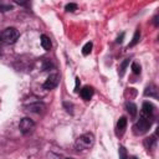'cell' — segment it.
<instances>
[{
  "mask_svg": "<svg viewBox=\"0 0 159 159\" xmlns=\"http://www.w3.org/2000/svg\"><path fill=\"white\" fill-rule=\"evenodd\" d=\"M93 144H94V135L92 133H84L77 138L75 147L77 150H86L92 148Z\"/></svg>",
  "mask_w": 159,
  "mask_h": 159,
  "instance_id": "1",
  "label": "cell"
},
{
  "mask_svg": "<svg viewBox=\"0 0 159 159\" xmlns=\"http://www.w3.org/2000/svg\"><path fill=\"white\" fill-rule=\"evenodd\" d=\"M0 39L5 43H15L19 39V31L15 27H6L0 32Z\"/></svg>",
  "mask_w": 159,
  "mask_h": 159,
  "instance_id": "2",
  "label": "cell"
},
{
  "mask_svg": "<svg viewBox=\"0 0 159 159\" xmlns=\"http://www.w3.org/2000/svg\"><path fill=\"white\" fill-rule=\"evenodd\" d=\"M150 125H152L150 119L144 118V117H140V118H139V120L133 125V132H134V134H137V135L145 134V133L149 130Z\"/></svg>",
  "mask_w": 159,
  "mask_h": 159,
  "instance_id": "3",
  "label": "cell"
},
{
  "mask_svg": "<svg viewBox=\"0 0 159 159\" xmlns=\"http://www.w3.org/2000/svg\"><path fill=\"white\" fill-rule=\"evenodd\" d=\"M19 129H20V132H21L22 134H30V133H32L34 129H35V122H34L32 119L25 117V118H22V119L20 120Z\"/></svg>",
  "mask_w": 159,
  "mask_h": 159,
  "instance_id": "4",
  "label": "cell"
},
{
  "mask_svg": "<svg viewBox=\"0 0 159 159\" xmlns=\"http://www.w3.org/2000/svg\"><path fill=\"white\" fill-rule=\"evenodd\" d=\"M58 82H60V76H58V73H51V75L47 77V80L45 81L43 88H45V89H48V91H50V89H53V88L57 87Z\"/></svg>",
  "mask_w": 159,
  "mask_h": 159,
  "instance_id": "5",
  "label": "cell"
},
{
  "mask_svg": "<svg viewBox=\"0 0 159 159\" xmlns=\"http://www.w3.org/2000/svg\"><path fill=\"white\" fill-rule=\"evenodd\" d=\"M153 112H154V106L152 103H149V102H144L143 106H142L140 117H144V118L150 119L152 116H153Z\"/></svg>",
  "mask_w": 159,
  "mask_h": 159,
  "instance_id": "6",
  "label": "cell"
},
{
  "mask_svg": "<svg viewBox=\"0 0 159 159\" xmlns=\"http://www.w3.org/2000/svg\"><path fill=\"white\" fill-rule=\"evenodd\" d=\"M25 108L30 112H35V113H42L45 111V104L39 102V101H35L34 103H30L29 106H25Z\"/></svg>",
  "mask_w": 159,
  "mask_h": 159,
  "instance_id": "7",
  "label": "cell"
},
{
  "mask_svg": "<svg viewBox=\"0 0 159 159\" xmlns=\"http://www.w3.org/2000/svg\"><path fill=\"white\" fill-rule=\"evenodd\" d=\"M93 93H94V89H93V87H91V86H84V87L80 91V96H81L82 99H84V101H89V99L92 98Z\"/></svg>",
  "mask_w": 159,
  "mask_h": 159,
  "instance_id": "8",
  "label": "cell"
},
{
  "mask_svg": "<svg viewBox=\"0 0 159 159\" xmlns=\"http://www.w3.org/2000/svg\"><path fill=\"white\" fill-rule=\"evenodd\" d=\"M125 128H127V118H125V117H120V118L118 119V122H117V130H118V134L122 135V134L124 133Z\"/></svg>",
  "mask_w": 159,
  "mask_h": 159,
  "instance_id": "9",
  "label": "cell"
},
{
  "mask_svg": "<svg viewBox=\"0 0 159 159\" xmlns=\"http://www.w3.org/2000/svg\"><path fill=\"white\" fill-rule=\"evenodd\" d=\"M144 94L145 96H149V97H154V98H158V88L155 84H150L145 88L144 91Z\"/></svg>",
  "mask_w": 159,
  "mask_h": 159,
  "instance_id": "10",
  "label": "cell"
},
{
  "mask_svg": "<svg viewBox=\"0 0 159 159\" xmlns=\"http://www.w3.org/2000/svg\"><path fill=\"white\" fill-rule=\"evenodd\" d=\"M41 46L43 47V50L46 51H50L51 47H52V43H51V40L48 36L46 35H41Z\"/></svg>",
  "mask_w": 159,
  "mask_h": 159,
  "instance_id": "11",
  "label": "cell"
},
{
  "mask_svg": "<svg viewBox=\"0 0 159 159\" xmlns=\"http://www.w3.org/2000/svg\"><path fill=\"white\" fill-rule=\"evenodd\" d=\"M125 108H127V112L129 113V116H130L132 118H134V117L137 116V113H138V109H137V106H135L133 102H127V104H125Z\"/></svg>",
  "mask_w": 159,
  "mask_h": 159,
  "instance_id": "12",
  "label": "cell"
},
{
  "mask_svg": "<svg viewBox=\"0 0 159 159\" xmlns=\"http://www.w3.org/2000/svg\"><path fill=\"white\" fill-rule=\"evenodd\" d=\"M139 39H140V30H139V29H137V30H135V32H134V35H133L132 41H130V42H129V45H128V47H133V46H135V45L139 42Z\"/></svg>",
  "mask_w": 159,
  "mask_h": 159,
  "instance_id": "13",
  "label": "cell"
},
{
  "mask_svg": "<svg viewBox=\"0 0 159 159\" xmlns=\"http://www.w3.org/2000/svg\"><path fill=\"white\" fill-rule=\"evenodd\" d=\"M128 65H129V58H125V60L120 63V66H119V76H120V77L124 75L125 68H127V66H128Z\"/></svg>",
  "mask_w": 159,
  "mask_h": 159,
  "instance_id": "14",
  "label": "cell"
},
{
  "mask_svg": "<svg viewBox=\"0 0 159 159\" xmlns=\"http://www.w3.org/2000/svg\"><path fill=\"white\" fill-rule=\"evenodd\" d=\"M92 47H93L92 42H87V43H86V45L82 47V53H83L84 56L89 55V53H91V51H92Z\"/></svg>",
  "mask_w": 159,
  "mask_h": 159,
  "instance_id": "15",
  "label": "cell"
},
{
  "mask_svg": "<svg viewBox=\"0 0 159 159\" xmlns=\"http://www.w3.org/2000/svg\"><path fill=\"white\" fill-rule=\"evenodd\" d=\"M118 154H119V159H128V154H127V149L124 147H119V150H118Z\"/></svg>",
  "mask_w": 159,
  "mask_h": 159,
  "instance_id": "16",
  "label": "cell"
},
{
  "mask_svg": "<svg viewBox=\"0 0 159 159\" xmlns=\"http://www.w3.org/2000/svg\"><path fill=\"white\" fill-rule=\"evenodd\" d=\"M154 143H155V137H150V138H147V139L144 140V145H145L148 149L152 148Z\"/></svg>",
  "mask_w": 159,
  "mask_h": 159,
  "instance_id": "17",
  "label": "cell"
},
{
  "mask_svg": "<svg viewBox=\"0 0 159 159\" xmlns=\"http://www.w3.org/2000/svg\"><path fill=\"white\" fill-rule=\"evenodd\" d=\"M130 68H132V71H133L134 75H139V73H140V66H139L138 62H133Z\"/></svg>",
  "mask_w": 159,
  "mask_h": 159,
  "instance_id": "18",
  "label": "cell"
},
{
  "mask_svg": "<svg viewBox=\"0 0 159 159\" xmlns=\"http://www.w3.org/2000/svg\"><path fill=\"white\" fill-rule=\"evenodd\" d=\"M65 9L67 10V11H75V10H77V4H75V2H70V4H67L66 6H65Z\"/></svg>",
  "mask_w": 159,
  "mask_h": 159,
  "instance_id": "19",
  "label": "cell"
},
{
  "mask_svg": "<svg viewBox=\"0 0 159 159\" xmlns=\"http://www.w3.org/2000/svg\"><path fill=\"white\" fill-rule=\"evenodd\" d=\"M47 159H65L62 155L56 154V153H48L47 154Z\"/></svg>",
  "mask_w": 159,
  "mask_h": 159,
  "instance_id": "20",
  "label": "cell"
},
{
  "mask_svg": "<svg viewBox=\"0 0 159 159\" xmlns=\"http://www.w3.org/2000/svg\"><path fill=\"white\" fill-rule=\"evenodd\" d=\"M78 87H80V78L77 77V78H76V84H75V92H78V91H80Z\"/></svg>",
  "mask_w": 159,
  "mask_h": 159,
  "instance_id": "21",
  "label": "cell"
},
{
  "mask_svg": "<svg viewBox=\"0 0 159 159\" xmlns=\"http://www.w3.org/2000/svg\"><path fill=\"white\" fill-rule=\"evenodd\" d=\"M123 37H124V34H120V36H118V39H117V43H120L123 41Z\"/></svg>",
  "mask_w": 159,
  "mask_h": 159,
  "instance_id": "22",
  "label": "cell"
},
{
  "mask_svg": "<svg viewBox=\"0 0 159 159\" xmlns=\"http://www.w3.org/2000/svg\"><path fill=\"white\" fill-rule=\"evenodd\" d=\"M154 24H155V26H158V16L154 17Z\"/></svg>",
  "mask_w": 159,
  "mask_h": 159,
  "instance_id": "23",
  "label": "cell"
},
{
  "mask_svg": "<svg viewBox=\"0 0 159 159\" xmlns=\"http://www.w3.org/2000/svg\"><path fill=\"white\" fill-rule=\"evenodd\" d=\"M132 159H137V158H135V157H133V158H132Z\"/></svg>",
  "mask_w": 159,
  "mask_h": 159,
  "instance_id": "24",
  "label": "cell"
}]
</instances>
